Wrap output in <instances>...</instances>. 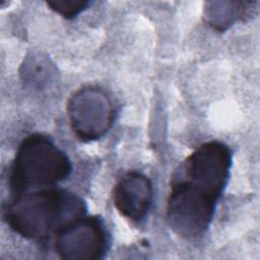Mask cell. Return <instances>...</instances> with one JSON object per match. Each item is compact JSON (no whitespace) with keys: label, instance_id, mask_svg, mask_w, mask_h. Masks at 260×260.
I'll use <instances>...</instances> for the list:
<instances>
[{"label":"cell","instance_id":"obj_5","mask_svg":"<svg viewBox=\"0 0 260 260\" xmlns=\"http://www.w3.org/2000/svg\"><path fill=\"white\" fill-rule=\"evenodd\" d=\"M109 235L100 216H82L55 235V251L64 260H96L104 258Z\"/></svg>","mask_w":260,"mask_h":260},{"label":"cell","instance_id":"obj_7","mask_svg":"<svg viewBox=\"0 0 260 260\" xmlns=\"http://www.w3.org/2000/svg\"><path fill=\"white\" fill-rule=\"evenodd\" d=\"M257 2L251 1H211L205 3L204 21L217 31L229 29L236 22L245 19Z\"/></svg>","mask_w":260,"mask_h":260},{"label":"cell","instance_id":"obj_6","mask_svg":"<svg viewBox=\"0 0 260 260\" xmlns=\"http://www.w3.org/2000/svg\"><path fill=\"white\" fill-rule=\"evenodd\" d=\"M112 197L114 205L121 215L131 221L139 222L151 207L152 183L142 173L129 172L115 184Z\"/></svg>","mask_w":260,"mask_h":260},{"label":"cell","instance_id":"obj_2","mask_svg":"<svg viewBox=\"0 0 260 260\" xmlns=\"http://www.w3.org/2000/svg\"><path fill=\"white\" fill-rule=\"evenodd\" d=\"M86 210V203L75 193L48 187L13 196L4 208L3 217L16 234L41 242L84 216Z\"/></svg>","mask_w":260,"mask_h":260},{"label":"cell","instance_id":"obj_1","mask_svg":"<svg viewBox=\"0 0 260 260\" xmlns=\"http://www.w3.org/2000/svg\"><path fill=\"white\" fill-rule=\"evenodd\" d=\"M233 154L218 140L198 146L175 172L167 200L166 218L178 236L202 235L214 215L230 177Z\"/></svg>","mask_w":260,"mask_h":260},{"label":"cell","instance_id":"obj_8","mask_svg":"<svg viewBox=\"0 0 260 260\" xmlns=\"http://www.w3.org/2000/svg\"><path fill=\"white\" fill-rule=\"evenodd\" d=\"M52 69V64L47 58L34 55L24 61L21 75L24 81L35 86H42L51 76Z\"/></svg>","mask_w":260,"mask_h":260},{"label":"cell","instance_id":"obj_4","mask_svg":"<svg viewBox=\"0 0 260 260\" xmlns=\"http://www.w3.org/2000/svg\"><path fill=\"white\" fill-rule=\"evenodd\" d=\"M66 111L73 133L83 142L102 138L110 130L114 120L111 98L96 86L76 90L69 98Z\"/></svg>","mask_w":260,"mask_h":260},{"label":"cell","instance_id":"obj_9","mask_svg":"<svg viewBox=\"0 0 260 260\" xmlns=\"http://www.w3.org/2000/svg\"><path fill=\"white\" fill-rule=\"evenodd\" d=\"M47 5L64 18L71 19L87 9L90 2L87 0H49Z\"/></svg>","mask_w":260,"mask_h":260},{"label":"cell","instance_id":"obj_3","mask_svg":"<svg viewBox=\"0 0 260 260\" xmlns=\"http://www.w3.org/2000/svg\"><path fill=\"white\" fill-rule=\"evenodd\" d=\"M68 155L47 135L35 133L19 144L9 172L13 196L30 190L54 187L71 173Z\"/></svg>","mask_w":260,"mask_h":260}]
</instances>
